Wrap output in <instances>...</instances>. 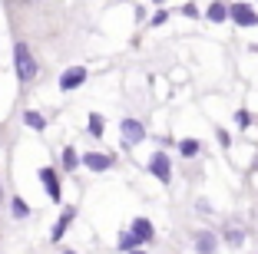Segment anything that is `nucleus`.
Returning <instances> with one entry per match:
<instances>
[{"label":"nucleus","instance_id":"obj_1","mask_svg":"<svg viewBox=\"0 0 258 254\" xmlns=\"http://www.w3.org/2000/svg\"><path fill=\"white\" fill-rule=\"evenodd\" d=\"M14 73H17L20 86H30L40 73V63H37V56H33L27 40H14Z\"/></svg>","mask_w":258,"mask_h":254},{"label":"nucleus","instance_id":"obj_2","mask_svg":"<svg viewBox=\"0 0 258 254\" xmlns=\"http://www.w3.org/2000/svg\"><path fill=\"white\" fill-rule=\"evenodd\" d=\"M37 175H40V182H43V188H46V198H50V202H60V198H63V188H60V175H56V168L43 165Z\"/></svg>","mask_w":258,"mask_h":254},{"label":"nucleus","instance_id":"obj_3","mask_svg":"<svg viewBox=\"0 0 258 254\" xmlns=\"http://www.w3.org/2000/svg\"><path fill=\"white\" fill-rule=\"evenodd\" d=\"M119 132H122V142H126V145L146 142V126H143L139 119H122V122H119Z\"/></svg>","mask_w":258,"mask_h":254},{"label":"nucleus","instance_id":"obj_4","mask_svg":"<svg viewBox=\"0 0 258 254\" xmlns=\"http://www.w3.org/2000/svg\"><path fill=\"white\" fill-rule=\"evenodd\" d=\"M86 66H70V69H63L60 73V90L63 93H73V90H80V86H83L86 82Z\"/></svg>","mask_w":258,"mask_h":254},{"label":"nucleus","instance_id":"obj_5","mask_svg":"<svg viewBox=\"0 0 258 254\" xmlns=\"http://www.w3.org/2000/svg\"><path fill=\"white\" fill-rule=\"evenodd\" d=\"M149 172L156 175L162 185H169V182H172V162H169L166 152H156V155L149 158Z\"/></svg>","mask_w":258,"mask_h":254},{"label":"nucleus","instance_id":"obj_6","mask_svg":"<svg viewBox=\"0 0 258 254\" xmlns=\"http://www.w3.org/2000/svg\"><path fill=\"white\" fill-rule=\"evenodd\" d=\"M228 17H232L238 27H255L258 23V14L248 7V4H232V7H228Z\"/></svg>","mask_w":258,"mask_h":254},{"label":"nucleus","instance_id":"obj_7","mask_svg":"<svg viewBox=\"0 0 258 254\" xmlns=\"http://www.w3.org/2000/svg\"><path fill=\"white\" fill-rule=\"evenodd\" d=\"M129 234L136 238L139 247H146V244L152 241V234H156V231H152V224L146 221V218H133V228H129Z\"/></svg>","mask_w":258,"mask_h":254},{"label":"nucleus","instance_id":"obj_8","mask_svg":"<svg viewBox=\"0 0 258 254\" xmlns=\"http://www.w3.org/2000/svg\"><path fill=\"white\" fill-rule=\"evenodd\" d=\"M80 162H83L90 172H106L109 165H113V155H103V152H86Z\"/></svg>","mask_w":258,"mask_h":254},{"label":"nucleus","instance_id":"obj_9","mask_svg":"<svg viewBox=\"0 0 258 254\" xmlns=\"http://www.w3.org/2000/svg\"><path fill=\"white\" fill-rule=\"evenodd\" d=\"M73 218H76V208H63V215L56 218L53 231H50V241H63V234H67V228L73 224Z\"/></svg>","mask_w":258,"mask_h":254},{"label":"nucleus","instance_id":"obj_10","mask_svg":"<svg viewBox=\"0 0 258 254\" xmlns=\"http://www.w3.org/2000/svg\"><path fill=\"white\" fill-rule=\"evenodd\" d=\"M196 247H199V254H215L219 238H215L212 231H196Z\"/></svg>","mask_w":258,"mask_h":254},{"label":"nucleus","instance_id":"obj_11","mask_svg":"<svg viewBox=\"0 0 258 254\" xmlns=\"http://www.w3.org/2000/svg\"><path fill=\"white\" fill-rule=\"evenodd\" d=\"M10 215H14L17 221H23V218H30V205L23 202L20 195H14V198H10Z\"/></svg>","mask_w":258,"mask_h":254},{"label":"nucleus","instance_id":"obj_12","mask_svg":"<svg viewBox=\"0 0 258 254\" xmlns=\"http://www.w3.org/2000/svg\"><path fill=\"white\" fill-rule=\"evenodd\" d=\"M23 126H30V129H37V132H43V129H46V119L40 116L37 109H27V112H23Z\"/></svg>","mask_w":258,"mask_h":254},{"label":"nucleus","instance_id":"obj_13","mask_svg":"<svg viewBox=\"0 0 258 254\" xmlns=\"http://www.w3.org/2000/svg\"><path fill=\"white\" fill-rule=\"evenodd\" d=\"M179 152H182L185 158H196L199 155V139H182V142H179Z\"/></svg>","mask_w":258,"mask_h":254},{"label":"nucleus","instance_id":"obj_14","mask_svg":"<svg viewBox=\"0 0 258 254\" xmlns=\"http://www.w3.org/2000/svg\"><path fill=\"white\" fill-rule=\"evenodd\" d=\"M116 247L129 254V251H136L139 244H136V238H133V234H129V231H122V234H119V241H116Z\"/></svg>","mask_w":258,"mask_h":254},{"label":"nucleus","instance_id":"obj_15","mask_svg":"<svg viewBox=\"0 0 258 254\" xmlns=\"http://www.w3.org/2000/svg\"><path fill=\"white\" fill-rule=\"evenodd\" d=\"M76 165H80V155H76V149L73 145H67V149H63V168H76Z\"/></svg>","mask_w":258,"mask_h":254},{"label":"nucleus","instance_id":"obj_16","mask_svg":"<svg viewBox=\"0 0 258 254\" xmlns=\"http://www.w3.org/2000/svg\"><path fill=\"white\" fill-rule=\"evenodd\" d=\"M225 17H228V7H225V4H212V7H209V20H212V23H222Z\"/></svg>","mask_w":258,"mask_h":254},{"label":"nucleus","instance_id":"obj_17","mask_svg":"<svg viewBox=\"0 0 258 254\" xmlns=\"http://www.w3.org/2000/svg\"><path fill=\"white\" fill-rule=\"evenodd\" d=\"M103 129H106V126H103V116H96V112H93V116H90V135H93V139H99V135H103Z\"/></svg>","mask_w":258,"mask_h":254},{"label":"nucleus","instance_id":"obj_18","mask_svg":"<svg viewBox=\"0 0 258 254\" xmlns=\"http://www.w3.org/2000/svg\"><path fill=\"white\" fill-rule=\"evenodd\" d=\"M235 122H238V126L245 129V126L251 122V112H248V109H238V112H235Z\"/></svg>","mask_w":258,"mask_h":254},{"label":"nucleus","instance_id":"obj_19","mask_svg":"<svg viewBox=\"0 0 258 254\" xmlns=\"http://www.w3.org/2000/svg\"><path fill=\"white\" fill-rule=\"evenodd\" d=\"M166 20H169V14H166V10H159V14L152 17V23H156V27H162V23H166Z\"/></svg>","mask_w":258,"mask_h":254},{"label":"nucleus","instance_id":"obj_20","mask_svg":"<svg viewBox=\"0 0 258 254\" xmlns=\"http://www.w3.org/2000/svg\"><path fill=\"white\" fill-rule=\"evenodd\" d=\"M182 14H185V17H199V7H196V4H185Z\"/></svg>","mask_w":258,"mask_h":254},{"label":"nucleus","instance_id":"obj_21","mask_svg":"<svg viewBox=\"0 0 258 254\" xmlns=\"http://www.w3.org/2000/svg\"><path fill=\"white\" fill-rule=\"evenodd\" d=\"M228 241L232 244H242V231H228Z\"/></svg>","mask_w":258,"mask_h":254},{"label":"nucleus","instance_id":"obj_22","mask_svg":"<svg viewBox=\"0 0 258 254\" xmlns=\"http://www.w3.org/2000/svg\"><path fill=\"white\" fill-rule=\"evenodd\" d=\"M0 205H4V182H0Z\"/></svg>","mask_w":258,"mask_h":254},{"label":"nucleus","instance_id":"obj_23","mask_svg":"<svg viewBox=\"0 0 258 254\" xmlns=\"http://www.w3.org/2000/svg\"><path fill=\"white\" fill-rule=\"evenodd\" d=\"M129 254H146V251H143V247H136V251H129Z\"/></svg>","mask_w":258,"mask_h":254},{"label":"nucleus","instance_id":"obj_24","mask_svg":"<svg viewBox=\"0 0 258 254\" xmlns=\"http://www.w3.org/2000/svg\"><path fill=\"white\" fill-rule=\"evenodd\" d=\"M63 254H76V251H63Z\"/></svg>","mask_w":258,"mask_h":254},{"label":"nucleus","instance_id":"obj_25","mask_svg":"<svg viewBox=\"0 0 258 254\" xmlns=\"http://www.w3.org/2000/svg\"><path fill=\"white\" fill-rule=\"evenodd\" d=\"M152 4H162V0H152Z\"/></svg>","mask_w":258,"mask_h":254}]
</instances>
